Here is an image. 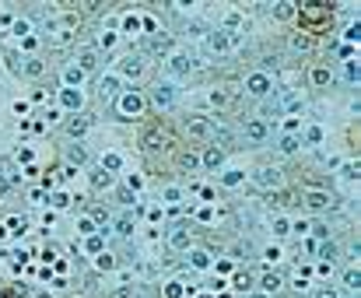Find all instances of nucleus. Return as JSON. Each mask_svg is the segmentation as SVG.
Masks as SVG:
<instances>
[{
    "label": "nucleus",
    "mask_w": 361,
    "mask_h": 298,
    "mask_svg": "<svg viewBox=\"0 0 361 298\" xmlns=\"http://www.w3.org/2000/svg\"><path fill=\"white\" fill-rule=\"evenodd\" d=\"M246 95L249 98H267V95H274V81H270V74L267 71H253V74L246 77Z\"/></svg>",
    "instance_id": "nucleus-1"
},
{
    "label": "nucleus",
    "mask_w": 361,
    "mask_h": 298,
    "mask_svg": "<svg viewBox=\"0 0 361 298\" xmlns=\"http://www.w3.org/2000/svg\"><path fill=\"white\" fill-rule=\"evenodd\" d=\"M253 183H256L260 190L274 193V190H281V186H284V172H281L277 165H260V168H256V175H253Z\"/></svg>",
    "instance_id": "nucleus-2"
},
{
    "label": "nucleus",
    "mask_w": 361,
    "mask_h": 298,
    "mask_svg": "<svg viewBox=\"0 0 361 298\" xmlns=\"http://www.w3.org/2000/svg\"><path fill=\"white\" fill-rule=\"evenodd\" d=\"M175 98H179V95H175V84H168V81H158V84L147 91V102H151L154 109H172Z\"/></svg>",
    "instance_id": "nucleus-3"
},
{
    "label": "nucleus",
    "mask_w": 361,
    "mask_h": 298,
    "mask_svg": "<svg viewBox=\"0 0 361 298\" xmlns=\"http://www.w3.org/2000/svg\"><path fill=\"white\" fill-rule=\"evenodd\" d=\"M183 130H186V137H193V141H211V137H214V123H211L207 116H186V120H183Z\"/></svg>",
    "instance_id": "nucleus-4"
},
{
    "label": "nucleus",
    "mask_w": 361,
    "mask_h": 298,
    "mask_svg": "<svg viewBox=\"0 0 361 298\" xmlns=\"http://www.w3.org/2000/svg\"><path fill=\"white\" fill-rule=\"evenodd\" d=\"M238 134H242L249 144H267L270 127H267L263 120H256V116H246V120H242V127H238Z\"/></svg>",
    "instance_id": "nucleus-5"
},
{
    "label": "nucleus",
    "mask_w": 361,
    "mask_h": 298,
    "mask_svg": "<svg viewBox=\"0 0 361 298\" xmlns=\"http://www.w3.org/2000/svg\"><path fill=\"white\" fill-rule=\"evenodd\" d=\"M302 200H305V207L309 211H316V214H323V211H330L337 200H333V193H326V190H305L302 193Z\"/></svg>",
    "instance_id": "nucleus-6"
},
{
    "label": "nucleus",
    "mask_w": 361,
    "mask_h": 298,
    "mask_svg": "<svg viewBox=\"0 0 361 298\" xmlns=\"http://www.w3.org/2000/svg\"><path fill=\"white\" fill-rule=\"evenodd\" d=\"M144 71H147L144 53H130V56H123V60H119V74H127V77H144Z\"/></svg>",
    "instance_id": "nucleus-7"
},
{
    "label": "nucleus",
    "mask_w": 361,
    "mask_h": 298,
    "mask_svg": "<svg viewBox=\"0 0 361 298\" xmlns=\"http://www.w3.org/2000/svg\"><path fill=\"white\" fill-rule=\"evenodd\" d=\"M77 71H81V74H95V71H98V49L81 46V49H77Z\"/></svg>",
    "instance_id": "nucleus-8"
},
{
    "label": "nucleus",
    "mask_w": 361,
    "mask_h": 298,
    "mask_svg": "<svg viewBox=\"0 0 361 298\" xmlns=\"http://www.w3.org/2000/svg\"><path fill=\"white\" fill-rule=\"evenodd\" d=\"M277 116H284V109H281V95H267L263 102H260V116L256 120H277Z\"/></svg>",
    "instance_id": "nucleus-9"
},
{
    "label": "nucleus",
    "mask_w": 361,
    "mask_h": 298,
    "mask_svg": "<svg viewBox=\"0 0 361 298\" xmlns=\"http://www.w3.org/2000/svg\"><path fill=\"white\" fill-rule=\"evenodd\" d=\"M168 74H172V77H190V74H193V60H190L186 53H172V60H168Z\"/></svg>",
    "instance_id": "nucleus-10"
},
{
    "label": "nucleus",
    "mask_w": 361,
    "mask_h": 298,
    "mask_svg": "<svg viewBox=\"0 0 361 298\" xmlns=\"http://www.w3.org/2000/svg\"><path fill=\"white\" fill-rule=\"evenodd\" d=\"M141 144H144L147 151H154V148H168V134H165V127H151V130H144Z\"/></svg>",
    "instance_id": "nucleus-11"
},
{
    "label": "nucleus",
    "mask_w": 361,
    "mask_h": 298,
    "mask_svg": "<svg viewBox=\"0 0 361 298\" xmlns=\"http://www.w3.org/2000/svg\"><path fill=\"white\" fill-rule=\"evenodd\" d=\"M119 109H123L127 116H137V112L144 109V95H141V91H130V95H123V98H119Z\"/></svg>",
    "instance_id": "nucleus-12"
},
{
    "label": "nucleus",
    "mask_w": 361,
    "mask_h": 298,
    "mask_svg": "<svg viewBox=\"0 0 361 298\" xmlns=\"http://www.w3.org/2000/svg\"><path fill=\"white\" fill-rule=\"evenodd\" d=\"M207 49H211V53H228V49H231V35H228V32H211V35H207Z\"/></svg>",
    "instance_id": "nucleus-13"
},
{
    "label": "nucleus",
    "mask_w": 361,
    "mask_h": 298,
    "mask_svg": "<svg viewBox=\"0 0 361 298\" xmlns=\"http://www.w3.org/2000/svg\"><path fill=\"white\" fill-rule=\"evenodd\" d=\"M235 98H238V91H235V88H217L214 95H211V102H214L217 109H231V105H235Z\"/></svg>",
    "instance_id": "nucleus-14"
},
{
    "label": "nucleus",
    "mask_w": 361,
    "mask_h": 298,
    "mask_svg": "<svg viewBox=\"0 0 361 298\" xmlns=\"http://www.w3.org/2000/svg\"><path fill=\"white\" fill-rule=\"evenodd\" d=\"M309 81H312V88H326V84H330V67H326V64H316V67L309 71Z\"/></svg>",
    "instance_id": "nucleus-15"
},
{
    "label": "nucleus",
    "mask_w": 361,
    "mask_h": 298,
    "mask_svg": "<svg viewBox=\"0 0 361 298\" xmlns=\"http://www.w3.org/2000/svg\"><path fill=\"white\" fill-rule=\"evenodd\" d=\"M116 91H119V81L116 77H98V95L109 102V98H116Z\"/></svg>",
    "instance_id": "nucleus-16"
},
{
    "label": "nucleus",
    "mask_w": 361,
    "mask_h": 298,
    "mask_svg": "<svg viewBox=\"0 0 361 298\" xmlns=\"http://www.w3.org/2000/svg\"><path fill=\"white\" fill-rule=\"evenodd\" d=\"M168 242H172V249H190V246H193V235H190L186 228H175V231L168 235Z\"/></svg>",
    "instance_id": "nucleus-17"
},
{
    "label": "nucleus",
    "mask_w": 361,
    "mask_h": 298,
    "mask_svg": "<svg viewBox=\"0 0 361 298\" xmlns=\"http://www.w3.org/2000/svg\"><path fill=\"white\" fill-rule=\"evenodd\" d=\"M224 165V148H207L204 151V168H221Z\"/></svg>",
    "instance_id": "nucleus-18"
},
{
    "label": "nucleus",
    "mask_w": 361,
    "mask_h": 298,
    "mask_svg": "<svg viewBox=\"0 0 361 298\" xmlns=\"http://www.w3.org/2000/svg\"><path fill=\"white\" fill-rule=\"evenodd\" d=\"M291 200H294L291 190H274V193H270V207H281V211H284V207H291Z\"/></svg>",
    "instance_id": "nucleus-19"
},
{
    "label": "nucleus",
    "mask_w": 361,
    "mask_h": 298,
    "mask_svg": "<svg viewBox=\"0 0 361 298\" xmlns=\"http://www.w3.org/2000/svg\"><path fill=\"white\" fill-rule=\"evenodd\" d=\"M358 284H361V274H358V267H347V270H344V288H347V291L354 295V291H358Z\"/></svg>",
    "instance_id": "nucleus-20"
},
{
    "label": "nucleus",
    "mask_w": 361,
    "mask_h": 298,
    "mask_svg": "<svg viewBox=\"0 0 361 298\" xmlns=\"http://www.w3.org/2000/svg\"><path fill=\"white\" fill-rule=\"evenodd\" d=\"M298 148H302V137H298V134H284V137H281V151H284V154H294Z\"/></svg>",
    "instance_id": "nucleus-21"
},
{
    "label": "nucleus",
    "mask_w": 361,
    "mask_h": 298,
    "mask_svg": "<svg viewBox=\"0 0 361 298\" xmlns=\"http://www.w3.org/2000/svg\"><path fill=\"white\" fill-rule=\"evenodd\" d=\"M130 231H134V214H119V218H116V235L127 239Z\"/></svg>",
    "instance_id": "nucleus-22"
},
{
    "label": "nucleus",
    "mask_w": 361,
    "mask_h": 298,
    "mask_svg": "<svg viewBox=\"0 0 361 298\" xmlns=\"http://www.w3.org/2000/svg\"><path fill=\"white\" fill-rule=\"evenodd\" d=\"M84 130H88V116H77V120L67 123V134H71V137H81Z\"/></svg>",
    "instance_id": "nucleus-23"
},
{
    "label": "nucleus",
    "mask_w": 361,
    "mask_h": 298,
    "mask_svg": "<svg viewBox=\"0 0 361 298\" xmlns=\"http://www.w3.org/2000/svg\"><path fill=\"white\" fill-rule=\"evenodd\" d=\"M291 46H294V53H305V49L312 46V35H309V32H302V35H294V39H291Z\"/></svg>",
    "instance_id": "nucleus-24"
},
{
    "label": "nucleus",
    "mask_w": 361,
    "mask_h": 298,
    "mask_svg": "<svg viewBox=\"0 0 361 298\" xmlns=\"http://www.w3.org/2000/svg\"><path fill=\"white\" fill-rule=\"evenodd\" d=\"M260 284H263V291H277V288H281V274H277V270H274V274H263Z\"/></svg>",
    "instance_id": "nucleus-25"
},
{
    "label": "nucleus",
    "mask_w": 361,
    "mask_h": 298,
    "mask_svg": "<svg viewBox=\"0 0 361 298\" xmlns=\"http://www.w3.org/2000/svg\"><path fill=\"white\" fill-rule=\"evenodd\" d=\"M168 49H172V39L168 35H161V39L151 42V53H168Z\"/></svg>",
    "instance_id": "nucleus-26"
},
{
    "label": "nucleus",
    "mask_w": 361,
    "mask_h": 298,
    "mask_svg": "<svg viewBox=\"0 0 361 298\" xmlns=\"http://www.w3.org/2000/svg\"><path fill=\"white\" fill-rule=\"evenodd\" d=\"M319 253H323V260H337V253H340V249H337V242H323V249H319Z\"/></svg>",
    "instance_id": "nucleus-27"
},
{
    "label": "nucleus",
    "mask_w": 361,
    "mask_h": 298,
    "mask_svg": "<svg viewBox=\"0 0 361 298\" xmlns=\"http://www.w3.org/2000/svg\"><path fill=\"white\" fill-rule=\"evenodd\" d=\"M344 77H347L351 84L358 81V64H354V60H347V64H344Z\"/></svg>",
    "instance_id": "nucleus-28"
},
{
    "label": "nucleus",
    "mask_w": 361,
    "mask_h": 298,
    "mask_svg": "<svg viewBox=\"0 0 361 298\" xmlns=\"http://www.w3.org/2000/svg\"><path fill=\"white\" fill-rule=\"evenodd\" d=\"M305 141H309V144H319V141H323V130H319V127H309V130H305Z\"/></svg>",
    "instance_id": "nucleus-29"
},
{
    "label": "nucleus",
    "mask_w": 361,
    "mask_h": 298,
    "mask_svg": "<svg viewBox=\"0 0 361 298\" xmlns=\"http://www.w3.org/2000/svg\"><path fill=\"white\" fill-rule=\"evenodd\" d=\"M235 288H238V291H249V288H253V277H249V274H238V277H235Z\"/></svg>",
    "instance_id": "nucleus-30"
},
{
    "label": "nucleus",
    "mask_w": 361,
    "mask_h": 298,
    "mask_svg": "<svg viewBox=\"0 0 361 298\" xmlns=\"http://www.w3.org/2000/svg\"><path fill=\"white\" fill-rule=\"evenodd\" d=\"M91 183H95V186H109V183H112V175H109V172H95V175H91Z\"/></svg>",
    "instance_id": "nucleus-31"
},
{
    "label": "nucleus",
    "mask_w": 361,
    "mask_h": 298,
    "mask_svg": "<svg viewBox=\"0 0 361 298\" xmlns=\"http://www.w3.org/2000/svg\"><path fill=\"white\" fill-rule=\"evenodd\" d=\"M291 7H294V4H277L274 14H277V18H291Z\"/></svg>",
    "instance_id": "nucleus-32"
},
{
    "label": "nucleus",
    "mask_w": 361,
    "mask_h": 298,
    "mask_svg": "<svg viewBox=\"0 0 361 298\" xmlns=\"http://www.w3.org/2000/svg\"><path fill=\"white\" fill-rule=\"evenodd\" d=\"M84 158H88L84 148H81V144H74V148H71V161H84Z\"/></svg>",
    "instance_id": "nucleus-33"
},
{
    "label": "nucleus",
    "mask_w": 361,
    "mask_h": 298,
    "mask_svg": "<svg viewBox=\"0 0 361 298\" xmlns=\"http://www.w3.org/2000/svg\"><path fill=\"white\" fill-rule=\"evenodd\" d=\"M316 298H340L333 288H316Z\"/></svg>",
    "instance_id": "nucleus-34"
},
{
    "label": "nucleus",
    "mask_w": 361,
    "mask_h": 298,
    "mask_svg": "<svg viewBox=\"0 0 361 298\" xmlns=\"http://www.w3.org/2000/svg\"><path fill=\"white\" fill-rule=\"evenodd\" d=\"M253 298H267V295H253Z\"/></svg>",
    "instance_id": "nucleus-35"
}]
</instances>
